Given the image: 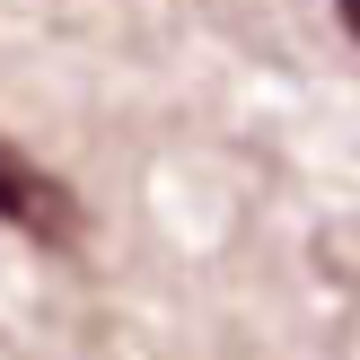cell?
Wrapping results in <instances>:
<instances>
[{
	"label": "cell",
	"mask_w": 360,
	"mask_h": 360,
	"mask_svg": "<svg viewBox=\"0 0 360 360\" xmlns=\"http://www.w3.org/2000/svg\"><path fill=\"white\" fill-rule=\"evenodd\" d=\"M0 220L27 229V238H44V246H79V202H70V185L44 176L35 158H18L9 141H0Z\"/></svg>",
	"instance_id": "1"
},
{
	"label": "cell",
	"mask_w": 360,
	"mask_h": 360,
	"mask_svg": "<svg viewBox=\"0 0 360 360\" xmlns=\"http://www.w3.org/2000/svg\"><path fill=\"white\" fill-rule=\"evenodd\" d=\"M343 9H352V35H360V0H343Z\"/></svg>",
	"instance_id": "2"
}]
</instances>
